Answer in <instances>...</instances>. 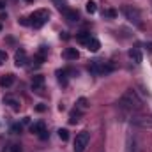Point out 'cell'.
I'll list each match as a JSON object with an SVG mask.
<instances>
[{"mask_svg": "<svg viewBox=\"0 0 152 152\" xmlns=\"http://www.w3.org/2000/svg\"><path fill=\"white\" fill-rule=\"evenodd\" d=\"M4 103H5V104H9L14 112H18V110H20V106H21V104H20V101H18L16 97H11V96L4 97Z\"/></svg>", "mask_w": 152, "mask_h": 152, "instance_id": "13", "label": "cell"}, {"mask_svg": "<svg viewBox=\"0 0 152 152\" xmlns=\"http://www.w3.org/2000/svg\"><path fill=\"white\" fill-rule=\"evenodd\" d=\"M85 9H87V12H90V14H94V12L97 11V5H96V2H92V0H88V2L85 4Z\"/></svg>", "mask_w": 152, "mask_h": 152, "instance_id": "17", "label": "cell"}, {"mask_svg": "<svg viewBox=\"0 0 152 152\" xmlns=\"http://www.w3.org/2000/svg\"><path fill=\"white\" fill-rule=\"evenodd\" d=\"M57 75H58V81H60L62 85H67V78H66V75H67V73H66V71H58Z\"/></svg>", "mask_w": 152, "mask_h": 152, "instance_id": "22", "label": "cell"}, {"mask_svg": "<svg viewBox=\"0 0 152 152\" xmlns=\"http://www.w3.org/2000/svg\"><path fill=\"white\" fill-rule=\"evenodd\" d=\"M90 37H92V36H90L88 32H80V34L76 36V39H78V41H80L81 44H85V42H87V41H88Z\"/></svg>", "mask_w": 152, "mask_h": 152, "instance_id": "18", "label": "cell"}, {"mask_svg": "<svg viewBox=\"0 0 152 152\" xmlns=\"http://www.w3.org/2000/svg\"><path fill=\"white\" fill-rule=\"evenodd\" d=\"M80 113H81V110H75V112H71V115H69V122H71V124H76V122L80 120Z\"/></svg>", "mask_w": 152, "mask_h": 152, "instance_id": "19", "label": "cell"}, {"mask_svg": "<svg viewBox=\"0 0 152 152\" xmlns=\"http://www.w3.org/2000/svg\"><path fill=\"white\" fill-rule=\"evenodd\" d=\"M5 60H7V53L4 50H0V64H4Z\"/></svg>", "mask_w": 152, "mask_h": 152, "instance_id": "25", "label": "cell"}, {"mask_svg": "<svg viewBox=\"0 0 152 152\" xmlns=\"http://www.w3.org/2000/svg\"><path fill=\"white\" fill-rule=\"evenodd\" d=\"M21 129H23V127H21V124H14L11 131H12V133H21Z\"/></svg>", "mask_w": 152, "mask_h": 152, "instance_id": "24", "label": "cell"}, {"mask_svg": "<svg viewBox=\"0 0 152 152\" xmlns=\"http://www.w3.org/2000/svg\"><path fill=\"white\" fill-rule=\"evenodd\" d=\"M0 9H4V2L2 0H0Z\"/></svg>", "mask_w": 152, "mask_h": 152, "instance_id": "30", "label": "cell"}, {"mask_svg": "<svg viewBox=\"0 0 152 152\" xmlns=\"http://www.w3.org/2000/svg\"><path fill=\"white\" fill-rule=\"evenodd\" d=\"M87 106H88V104H87V99H85V97H81V99L78 101V108H80V110H85Z\"/></svg>", "mask_w": 152, "mask_h": 152, "instance_id": "23", "label": "cell"}, {"mask_svg": "<svg viewBox=\"0 0 152 152\" xmlns=\"http://www.w3.org/2000/svg\"><path fill=\"white\" fill-rule=\"evenodd\" d=\"M131 122L138 127H152V117H134Z\"/></svg>", "mask_w": 152, "mask_h": 152, "instance_id": "7", "label": "cell"}, {"mask_svg": "<svg viewBox=\"0 0 152 152\" xmlns=\"http://www.w3.org/2000/svg\"><path fill=\"white\" fill-rule=\"evenodd\" d=\"M85 46H87V50H88V51H97V50L101 48V42H99L96 37H90L87 42H85Z\"/></svg>", "mask_w": 152, "mask_h": 152, "instance_id": "12", "label": "cell"}, {"mask_svg": "<svg viewBox=\"0 0 152 152\" xmlns=\"http://www.w3.org/2000/svg\"><path fill=\"white\" fill-rule=\"evenodd\" d=\"M44 129H46L44 122H36V124H32V126H30V131H32V133H36V134H41Z\"/></svg>", "mask_w": 152, "mask_h": 152, "instance_id": "16", "label": "cell"}, {"mask_svg": "<svg viewBox=\"0 0 152 152\" xmlns=\"http://www.w3.org/2000/svg\"><path fill=\"white\" fill-rule=\"evenodd\" d=\"M104 14H106V16H112V18H113V16H115V11H106Z\"/></svg>", "mask_w": 152, "mask_h": 152, "instance_id": "28", "label": "cell"}, {"mask_svg": "<svg viewBox=\"0 0 152 152\" xmlns=\"http://www.w3.org/2000/svg\"><path fill=\"white\" fill-rule=\"evenodd\" d=\"M58 138H60L62 142H67V140H69V131H67V129H58Z\"/></svg>", "mask_w": 152, "mask_h": 152, "instance_id": "21", "label": "cell"}, {"mask_svg": "<svg viewBox=\"0 0 152 152\" xmlns=\"http://www.w3.org/2000/svg\"><path fill=\"white\" fill-rule=\"evenodd\" d=\"M4 152H21V145L20 143H11Z\"/></svg>", "mask_w": 152, "mask_h": 152, "instance_id": "20", "label": "cell"}, {"mask_svg": "<svg viewBox=\"0 0 152 152\" xmlns=\"http://www.w3.org/2000/svg\"><path fill=\"white\" fill-rule=\"evenodd\" d=\"M53 2H55V4H57V7H60V5H62V4H64V0H53Z\"/></svg>", "mask_w": 152, "mask_h": 152, "instance_id": "29", "label": "cell"}, {"mask_svg": "<svg viewBox=\"0 0 152 152\" xmlns=\"http://www.w3.org/2000/svg\"><path fill=\"white\" fill-rule=\"evenodd\" d=\"M129 58L134 62V64H142V51L138 48H131L129 50Z\"/></svg>", "mask_w": 152, "mask_h": 152, "instance_id": "11", "label": "cell"}, {"mask_svg": "<svg viewBox=\"0 0 152 152\" xmlns=\"http://www.w3.org/2000/svg\"><path fill=\"white\" fill-rule=\"evenodd\" d=\"M42 87H44V76L36 75L32 78V90L37 92V94H41V92H42Z\"/></svg>", "mask_w": 152, "mask_h": 152, "instance_id": "8", "label": "cell"}, {"mask_svg": "<svg viewBox=\"0 0 152 152\" xmlns=\"http://www.w3.org/2000/svg\"><path fill=\"white\" fill-rule=\"evenodd\" d=\"M44 58H46V46H41V50L37 51V55L34 57V60H36L37 64H42Z\"/></svg>", "mask_w": 152, "mask_h": 152, "instance_id": "15", "label": "cell"}, {"mask_svg": "<svg viewBox=\"0 0 152 152\" xmlns=\"http://www.w3.org/2000/svg\"><path fill=\"white\" fill-rule=\"evenodd\" d=\"M149 50H151V51H152V42H151V44H149Z\"/></svg>", "mask_w": 152, "mask_h": 152, "instance_id": "31", "label": "cell"}, {"mask_svg": "<svg viewBox=\"0 0 152 152\" xmlns=\"http://www.w3.org/2000/svg\"><path fill=\"white\" fill-rule=\"evenodd\" d=\"M88 71L96 76H104L113 71V66L108 64V62H103V60H92L88 64Z\"/></svg>", "mask_w": 152, "mask_h": 152, "instance_id": "2", "label": "cell"}, {"mask_svg": "<svg viewBox=\"0 0 152 152\" xmlns=\"http://www.w3.org/2000/svg\"><path fill=\"white\" fill-rule=\"evenodd\" d=\"M14 64H16L18 67H21V66L27 64V51H25V50H18V51L14 53Z\"/></svg>", "mask_w": 152, "mask_h": 152, "instance_id": "9", "label": "cell"}, {"mask_svg": "<svg viewBox=\"0 0 152 152\" xmlns=\"http://www.w3.org/2000/svg\"><path fill=\"white\" fill-rule=\"evenodd\" d=\"M122 12H124V16H126L131 23H134L136 27H142V14H140V11H138L136 7L127 5V7L122 9Z\"/></svg>", "mask_w": 152, "mask_h": 152, "instance_id": "4", "label": "cell"}, {"mask_svg": "<svg viewBox=\"0 0 152 152\" xmlns=\"http://www.w3.org/2000/svg\"><path fill=\"white\" fill-rule=\"evenodd\" d=\"M62 57H64L66 60H76V58L80 57V53H78L76 48H66L64 53H62Z\"/></svg>", "mask_w": 152, "mask_h": 152, "instance_id": "10", "label": "cell"}, {"mask_svg": "<svg viewBox=\"0 0 152 152\" xmlns=\"http://www.w3.org/2000/svg\"><path fill=\"white\" fill-rule=\"evenodd\" d=\"M12 83H14V75L9 73V75L0 76V87H5V88H7V87H11Z\"/></svg>", "mask_w": 152, "mask_h": 152, "instance_id": "14", "label": "cell"}, {"mask_svg": "<svg viewBox=\"0 0 152 152\" xmlns=\"http://www.w3.org/2000/svg\"><path fill=\"white\" fill-rule=\"evenodd\" d=\"M118 104H120V108H124V110H127V112H136V110H142L143 101H142V97L136 94V90L127 88V90L122 94Z\"/></svg>", "mask_w": 152, "mask_h": 152, "instance_id": "1", "label": "cell"}, {"mask_svg": "<svg viewBox=\"0 0 152 152\" xmlns=\"http://www.w3.org/2000/svg\"><path fill=\"white\" fill-rule=\"evenodd\" d=\"M58 11H62V12H64V16H66L69 21H73V23L80 20V14H78V11H76V9H67V7H66V4H62V5L58 7Z\"/></svg>", "mask_w": 152, "mask_h": 152, "instance_id": "6", "label": "cell"}, {"mask_svg": "<svg viewBox=\"0 0 152 152\" xmlns=\"http://www.w3.org/2000/svg\"><path fill=\"white\" fill-rule=\"evenodd\" d=\"M36 110H37V112H44V110H46V106H44V104H37V108H36Z\"/></svg>", "mask_w": 152, "mask_h": 152, "instance_id": "27", "label": "cell"}, {"mask_svg": "<svg viewBox=\"0 0 152 152\" xmlns=\"http://www.w3.org/2000/svg\"><path fill=\"white\" fill-rule=\"evenodd\" d=\"M48 136H50V133H48V131H46V129H44V131H42V133H41V134H39V138H41V140H46V138H48Z\"/></svg>", "mask_w": 152, "mask_h": 152, "instance_id": "26", "label": "cell"}, {"mask_svg": "<svg viewBox=\"0 0 152 152\" xmlns=\"http://www.w3.org/2000/svg\"><path fill=\"white\" fill-rule=\"evenodd\" d=\"M90 142V133L88 131H81L80 134H76V140H75V152H83L87 149Z\"/></svg>", "mask_w": 152, "mask_h": 152, "instance_id": "5", "label": "cell"}, {"mask_svg": "<svg viewBox=\"0 0 152 152\" xmlns=\"http://www.w3.org/2000/svg\"><path fill=\"white\" fill-rule=\"evenodd\" d=\"M48 20H50V12H48L46 9H37V11H34V12L28 16V23H30V27H34V28H41Z\"/></svg>", "mask_w": 152, "mask_h": 152, "instance_id": "3", "label": "cell"}]
</instances>
